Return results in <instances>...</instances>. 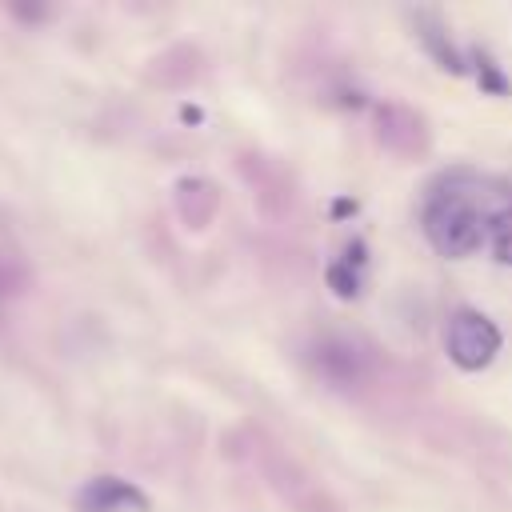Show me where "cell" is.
Instances as JSON below:
<instances>
[{
    "label": "cell",
    "instance_id": "3957f363",
    "mask_svg": "<svg viewBox=\"0 0 512 512\" xmlns=\"http://www.w3.org/2000/svg\"><path fill=\"white\" fill-rule=\"evenodd\" d=\"M76 508L80 512H148V496L120 476H96L80 488Z\"/></svg>",
    "mask_w": 512,
    "mask_h": 512
},
{
    "label": "cell",
    "instance_id": "5b68a950",
    "mask_svg": "<svg viewBox=\"0 0 512 512\" xmlns=\"http://www.w3.org/2000/svg\"><path fill=\"white\" fill-rule=\"evenodd\" d=\"M316 372L332 384H356L364 376V352L352 344V340H320L316 344V356H312Z\"/></svg>",
    "mask_w": 512,
    "mask_h": 512
},
{
    "label": "cell",
    "instance_id": "9c48e42d",
    "mask_svg": "<svg viewBox=\"0 0 512 512\" xmlns=\"http://www.w3.org/2000/svg\"><path fill=\"white\" fill-rule=\"evenodd\" d=\"M324 280H328V288H332V292H336L340 300H352V296H360V276H356V268H348L344 260L328 264Z\"/></svg>",
    "mask_w": 512,
    "mask_h": 512
},
{
    "label": "cell",
    "instance_id": "8fae6325",
    "mask_svg": "<svg viewBox=\"0 0 512 512\" xmlns=\"http://www.w3.org/2000/svg\"><path fill=\"white\" fill-rule=\"evenodd\" d=\"M352 212H356V200H348V196H340L332 204V216H352Z\"/></svg>",
    "mask_w": 512,
    "mask_h": 512
},
{
    "label": "cell",
    "instance_id": "ba28073f",
    "mask_svg": "<svg viewBox=\"0 0 512 512\" xmlns=\"http://www.w3.org/2000/svg\"><path fill=\"white\" fill-rule=\"evenodd\" d=\"M472 60H476V84H480V92H488V96H508L512 92L508 76L500 72V64L488 52H472Z\"/></svg>",
    "mask_w": 512,
    "mask_h": 512
},
{
    "label": "cell",
    "instance_id": "30bf717a",
    "mask_svg": "<svg viewBox=\"0 0 512 512\" xmlns=\"http://www.w3.org/2000/svg\"><path fill=\"white\" fill-rule=\"evenodd\" d=\"M344 264H348V268H360V264H364V240H348V248H344Z\"/></svg>",
    "mask_w": 512,
    "mask_h": 512
},
{
    "label": "cell",
    "instance_id": "6da1fadb",
    "mask_svg": "<svg viewBox=\"0 0 512 512\" xmlns=\"http://www.w3.org/2000/svg\"><path fill=\"white\" fill-rule=\"evenodd\" d=\"M488 188L492 184L472 172H452L428 192L420 224L428 244L440 256L460 260V256H472L480 244H488V220L512 200L508 188H496V192Z\"/></svg>",
    "mask_w": 512,
    "mask_h": 512
},
{
    "label": "cell",
    "instance_id": "7a4b0ae2",
    "mask_svg": "<svg viewBox=\"0 0 512 512\" xmlns=\"http://www.w3.org/2000/svg\"><path fill=\"white\" fill-rule=\"evenodd\" d=\"M444 348L460 372H480L500 352V328L476 308H456L444 328Z\"/></svg>",
    "mask_w": 512,
    "mask_h": 512
},
{
    "label": "cell",
    "instance_id": "52a82bcc",
    "mask_svg": "<svg viewBox=\"0 0 512 512\" xmlns=\"http://www.w3.org/2000/svg\"><path fill=\"white\" fill-rule=\"evenodd\" d=\"M488 248L500 264H512V200L488 220Z\"/></svg>",
    "mask_w": 512,
    "mask_h": 512
},
{
    "label": "cell",
    "instance_id": "277c9868",
    "mask_svg": "<svg viewBox=\"0 0 512 512\" xmlns=\"http://www.w3.org/2000/svg\"><path fill=\"white\" fill-rule=\"evenodd\" d=\"M412 28H416V40L428 48V56L436 60V68H444V72H452V76H464L468 72V64H464V56L456 52V44H452V36H448V28H444V20L436 16V12H412Z\"/></svg>",
    "mask_w": 512,
    "mask_h": 512
},
{
    "label": "cell",
    "instance_id": "8992f818",
    "mask_svg": "<svg viewBox=\"0 0 512 512\" xmlns=\"http://www.w3.org/2000/svg\"><path fill=\"white\" fill-rule=\"evenodd\" d=\"M408 136V144H412V152L424 144V124H420V116H412L408 108H396V104H388V108H380V140L388 144V148H396V136Z\"/></svg>",
    "mask_w": 512,
    "mask_h": 512
}]
</instances>
